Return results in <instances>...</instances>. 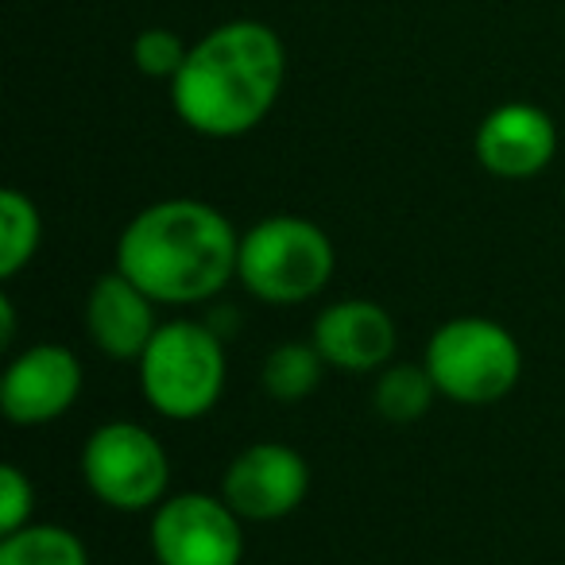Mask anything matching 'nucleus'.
Masks as SVG:
<instances>
[{
  "label": "nucleus",
  "instance_id": "nucleus-1",
  "mask_svg": "<svg viewBox=\"0 0 565 565\" xmlns=\"http://www.w3.org/2000/svg\"><path fill=\"white\" fill-rule=\"evenodd\" d=\"M287 82V47L259 20H228L190 43L171 82L174 117L198 136L233 140L275 109Z\"/></svg>",
  "mask_w": 565,
  "mask_h": 565
},
{
  "label": "nucleus",
  "instance_id": "nucleus-2",
  "mask_svg": "<svg viewBox=\"0 0 565 565\" xmlns=\"http://www.w3.org/2000/svg\"><path fill=\"white\" fill-rule=\"evenodd\" d=\"M241 233L198 198H167L140 210L117 241V271L159 307H194L236 279Z\"/></svg>",
  "mask_w": 565,
  "mask_h": 565
},
{
  "label": "nucleus",
  "instance_id": "nucleus-3",
  "mask_svg": "<svg viewBox=\"0 0 565 565\" xmlns=\"http://www.w3.org/2000/svg\"><path fill=\"white\" fill-rule=\"evenodd\" d=\"M338 252L322 225L295 213L264 217L241 236L236 279L271 307H299L326 291Z\"/></svg>",
  "mask_w": 565,
  "mask_h": 565
},
{
  "label": "nucleus",
  "instance_id": "nucleus-4",
  "mask_svg": "<svg viewBox=\"0 0 565 565\" xmlns=\"http://www.w3.org/2000/svg\"><path fill=\"white\" fill-rule=\"evenodd\" d=\"M136 369L148 407L174 423L210 415L228 376L225 345L202 322H163Z\"/></svg>",
  "mask_w": 565,
  "mask_h": 565
},
{
  "label": "nucleus",
  "instance_id": "nucleus-5",
  "mask_svg": "<svg viewBox=\"0 0 565 565\" xmlns=\"http://www.w3.org/2000/svg\"><path fill=\"white\" fill-rule=\"evenodd\" d=\"M423 364L438 384V395L465 407H488L515 392L523 376V349L508 326L465 315L434 330Z\"/></svg>",
  "mask_w": 565,
  "mask_h": 565
},
{
  "label": "nucleus",
  "instance_id": "nucleus-6",
  "mask_svg": "<svg viewBox=\"0 0 565 565\" xmlns=\"http://www.w3.org/2000/svg\"><path fill=\"white\" fill-rule=\"evenodd\" d=\"M82 480L117 511H148L167 500L171 461L167 449L140 423H105L82 446Z\"/></svg>",
  "mask_w": 565,
  "mask_h": 565
},
{
  "label": "nucleus",
  "instance_id": "nucleus-7",
  "mask_svg": "<svg viewBox=\"0 0 565 565\" xmlns=\"http://www.w3.org/2000/svg\"><path fill=\"white\" fill-rule=\"evenodd\" d=\"M151 554L159 565H241L244 519L225 495H167L151 515Z\"/></svg>",
  "mask_w": 565,
  "mask_h": 565
},
{
  "label": "nucleus",
  "instance_id": "nucleus-8",
  "mask_svg": "<svg viewBox=\"0 0 565 565\" xmlns=\"http://www.w3.org/2000/svg\"><path fill=\"white\" fill-rule=\"evenodd\" d=\"M310 492V465L282 441H256L228 461L221 495L244 523H275L302 508Z\"/></svg>",
  "mask_w": 565,
  "mask_h": 565
},
{
  "label": "nucleus",
  "instance_id": "nucleus-9",
  "mask_svg": "<svg viewBox=\"0 0 565 565\" xmlns=\"http://www.w3.org/2000/svg\"><path fill=\"white\" fill-rule=\"evenodd\" d=\"M82 395V361L66 345L40 341L9 361L0 376V411L12 426H47Z\"/></svg>",
  "mask_w": 565,
  "mask_h": 565
},
{
  "label": "nucleus",
  "instance_id": "nucleus-10",
  "mask_svg": "<svg viewBox=\"0 0 565 565\" xmlns=\"http://www.w3.org/2000/svg\"><path fill=\"white\" fill-rule=\"evenodd\" d=\"M557 156V125L531 102L495 105L477 128V159L495 179L523 182L542 174Z\"/></svg>",
  "mask_w": 565,
  "mask_h": 565
},
{
  "label": "nucleus",
  "instance_id": "nucleus-11",
  "mask_svg": "<svg viewBox=\"0 0 565 565\" xmlns=\"http://www.w3.org/2000/svg\"><path fill=\"white\" fill-rule=\"evenodd\" d=\"M315 349L330 369L380 372L399 349L395 318L372 299H341L326 307L315 322Z\"/></svg>",
  "mask_w": 565,
  "mask_h": 565
},
{
  "label": "nucleus",
  "instance_id": "nucleus-12",
  "mask_svg": "<svg viewBox=\"0 0 565 565\" xmlns=\"http://www.w3.org/2000/svg\"><path fill=\"white\" fill-rule=\"evenodd\" d=\"M159 302L143 295L125 271H109L89 287L86 299V333L97 353L109 361L140 364L143 349L151 345L163 322L156 318Z\"/></svg>",
  "mask_w": 565,
  "mask_h": 565
},
{
  "label": "nucleus",
  "instance_id": "nucleus-13",
  "mask_svg": "<svg viewBox=\"0 0 565 565\" xmlns=\"http://www.w3.org/2000/svg\"><path fill=\"white\" fill-rule=\"evenodd\" d=\"M438 399V384L426 372V364H387L372 387V407L384 423L411 426L430 415Z\"/></svg>",
  "mask_w": 565,
  "mask_h": 565
},
{
  "label": "nucleus",
  "instance_id": "nucleus-14",
  "mask_svg": "<svg viewBox=\"0 0 565 565\" xmlns=\"http://www.w3.org/2000/svg\"><path fill=\"white\" fill-rule=\"evenodd\" d=\"M326 369H330V364L322 361L315 341H282V345H275L271 353L264 356L259 384H264V392L271 395V399L299 403L318 392Z\"/></svg>",
  "mask_w": 565,
  "mask_h": 565
},
{
  "label": "nucleus",
  "instance_id": "nucleus-15",
  "mask_svg": "<svg viewBox=\"0 0 565 565\" xmlns=\"http://www.w3.org/2000/svg\"><path fill=\"white\" fill-rule=\"evenodd\" d=\"M0 565H89V550L66 526L28 523L0 539Z\"/></svg>",
  "mask_w": 565,
  "mask_h": 565
},
{
  "label": "nucleus",
  "instance_id": "nucleus-16",
  "mask_svg": "<svg viewBox=\"0 0 565 565\" xmlns=\"http://www.w3.org/2000/svg\"><path fill=\"white\" fill-rule=\"evenodd\" d=\"M43 217L24 190H0V279H12L35 259Z\"/></svg>",
  "mask_w": 565,
  "mask_h": 565
},
{
  "label": "nucleus",
  "instance_id": "nucleus-17",
  "mask_svg": "<svg viewBox=\"0 0 565 565\" xmlns=\"http://www.w3.org/2000/svg\"><path fill=\"white\" fill-rule=\"evenodd\" d=\"M186 55H190V43L179 32H171V28H143L132 43V63L143 78L174 82V74L182 71Z\"/></svg>",
  "mask_w": 565,
  "mask_h": 565
},
{
  "label": "nucleus",
  "instance_id": "nucleus-18",
  "mask_svg": "<svg viewBox=\"0 0 565 565\" xmlns=\"http://www.w3.org/2000/svg\"><path fill=\"white\" fill-rule=\"evenodd\" d=\"M35 484L20 465H0V534H12L32 523Z\"/></svg>",
  "mask_w": 565,
  "mask_h": 565
},
{
  "label": "nucleus",
  "instance_id": "nucleus-19",
  "mask_svg": "<svg viewBox=\"0 0 565 565\" xmlns=\"http://www.w3.org/2000/svg\"><path fill=\"white\" fill-rule=\"evenodd\" d=\"M12 333H17V310H12L9 295H0V345H12Z\"/></svg>",
  "mask_w": 565,
  "mask_h": 565
}]
</instances>
